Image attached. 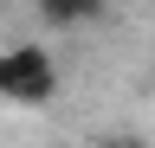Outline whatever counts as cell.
Segmentation results:
<instances>
[{
	"label": "cell",
	"mask_w": 155,
	"mask_h": 148,
	"mask_svg": "<svg viewBox=\"0 0 155 148\" xmlns=\"http://www.w3.org/2000/svg\"><path fill=\"white\" fill-rule=\"evenodd\" d=\"M0 97L7 103H52L58 97V58L45 45H0Z\"/></svg>",
	"instance_id": "obj_1"
},
{
	"label": "cell",
	"mask_w": 155,
	"mask_h": 148,
	"mask_svg": "<svg viewBox=\"0 0 155 148\" xmlns=\"http://www.w3.org/2000/svg\"><path fill=\"white\" fill-rule=\"evenodd\" d=\"M39 13H45L52 26H78V20L97 13V0H39Z\"/></svg>",
	"instance_id": "obj_2"
},
{
	"label": "cell",
	"mask_w": 155,
	"mask_h": 148,
	"mask_svg": "<svg viewBox=\"0 0 155 148\" xmlns=\"http://www.w3.org/2000/svg\"><path fill=\"white\" fill-rule=\"evenodd\" d=\"M104 148H149V142H136V135H116V142H104Z\"/></svg>",
	"instance_id": "obj_3"
}]
</instances>
